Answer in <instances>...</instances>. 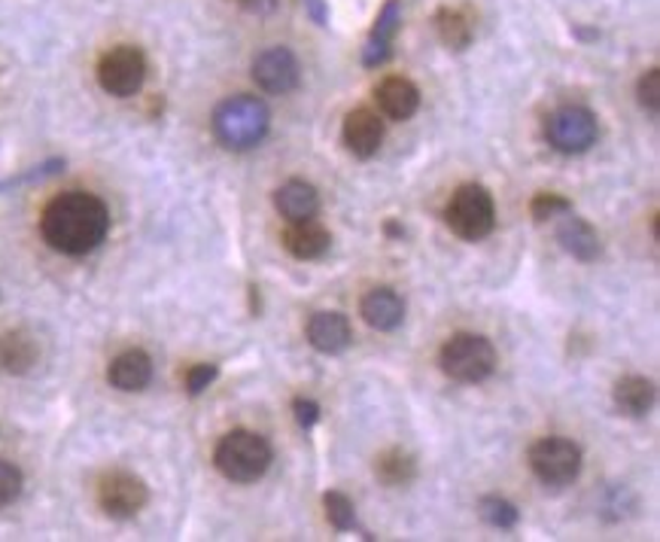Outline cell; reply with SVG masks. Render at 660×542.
Wrapping results in <instances>:
<instances>
[{
  "label": "cell",
  "mask_w": 660,
  "mask_h": 542,
  "mask_svg": "<svg viewBox=\"0 0 660 542\" xmlns=\"http://www.w3.org/2000/svg\"><path fill=\"white\" fill-rule=\"evenodd\" d=\"M40 231L58 254H91L110 231V210L91 193H61L43 208Z\"/></svg>",
  "instance_id": "cell-1"
},
{
  "label": "cell",
  "mask_w": 660,
  "mask_h": 542,
  "mask_svg": "<svg viewBox=\"0 0 660 542\" xmlns=\"http://www.w3.org/2000/svg\"><path fill=\"white\" fill-rule=\"evenodd\" d=\"M268 128H272V114L253 95L226 98L214 110V135H217V140L226 150L244 152L259 147L268 138Z\"/></svg>",
  "instance_id": "cell-2"
},
{
  "label": "cell",
  "mask_w": 660,
  "mask_h": 542,
  "mask_svg": "<svg viewBox=\"0 0 660 542\" xmlns=\"http://www.w3.org/2000/svg\"><path fill=\"white\" fill-rule=\"evenodd\" d=\"M274 461V451L268 438L253 433V430H232L219 438L217 451H214V463L217 470L226 475L228 482L238 485H253L259 482Z\"/></svg>",
  "instance_id": "cell-3"
},
{
  "label": "cell",
  "mask_w": 660,
  "mask_h": 542,
  "mask_svg": "<svg viewBox=\"0 0 660 542\" xmlns=\"http://www.w3.org/2000/svg\"><path fill=\"white\" fill-rule=\"evenodd\" d=\"M439 366L456 384H481L496 369V347L475 333H456L439 351Z\"/></svg>",
  "instance_id": "cell-4"
},
{
  "label": "cell",
  "mask_w": 660,
  "mask_h": 542,
  "mask_svg": "<svg viewBox=\"0 0 660 542\" xmlns=\"http://www.w3.org/2000/svg\"><path fill=\"white\" fill-rule=\"evenodd\" d=\"M444 223L463 242H484L496 226L493 196L481 184H463L444 208Z\"/></svg>",
  "instance_id": "cell-5"
},
{
  "label": "cell",
  "mask_w": 660,
  "mask_h": 542,
  "mask_svg": "<svg viewBox=\"0 0 660 542\" xmlns=\"http://www.w3.org/2000/svg\"><path fill=\"white\" fill-rule=\"evenodd\" d=\"M581 449L567 436H545L530 449V470L548 487L572 485L581 473Z\"/></svg>",
  "instance_id": "cell-6"
},
{
  "label": "cell",
  "mask_w": 660,
  "mask_h": 542,
  "mask_svg": "<svg viewBox=\"0 0 660 542\" xmlns=\"http://www.w3.org/2000/svg\"><path fill=\"white\" fill-rule=\"evenodd\" d=\"M545 138L563 156H579V152L591 150L600 138V119L588 107H558L545 119Z\"/></svg>",
  "instance_id": "cell-7"
},
{
  "label": "cell",
  "mask_w": 660,
  "mask_h": 542,
  "mask_svg": "<svg viewBox=\"0 0 660 542\" xmlns=\"http://www.w3.org/2000/svg\"><path fill=\"white\" fill-rule=\"evenodd\" d=\"M147 80V58L137 47H114L98 61V82L114 98H131Z\"/></svg>",
  "instance_id": "cell-8"
},
{
  "label": "cell",
  "mask_w": 660,
  "mask_h": 542,
  "mask_svg": "<svg viewBox=\"0 0 660 542\" xmlns=\"http://www.w3.org/2000/svg\"><path fill=\"white\" fill-rule=\"evenodd\" d=\"M149 503L147 482L126 470H114L98 482V506L110 519H131Z\"/></svg>",
  "instance_id": "cell-9"
},
{
  "label": "cell",
  "mask_w": 660,
  "mask_h": 542,
  "mask_svg": "<svg viewBox=\"0 0 660 542\" xmlns=\"http://www.w3.org/2000/svg\"><path fill=\"white\" fill-rule=\"evenodd\" d=\"M253 80L268 95H289L302 80V68L293 49L272 47L253 58Z\"/></svg>",
  "instance_id": "cell-10"
},
{
  "label": "cell",
  "mask_w": 660,
  "mask_h": 542,
  "mask_svg": "<svg viewBox=\"0 0 660 542\" xmlns=\"http://www.w3.org/2000/svg\"><path fill=\"white\" fill-rule=\"evenodd\" d=\"M342 138L344 147L351 150V156H356V159H372L381 150V144H384V122H381V116L375 110L356 107V110L344 116Z\"/></svg>",
  "instance_id": "cell-11"
},
{
  "label": "cell",
  "mask_w": 660,
  "mask_h": 542,
  "mask_svg": "<svg viewBox=\"0 0 660 542\" xmlns=\"http://www.w3.org/2000/svg\"><path fill=\"white\" fill-rule=\"evenodd\" d=\"M284 247L289 250V256H296L302 263H314L329 254L332 235L317 219H298V223L286 226Z\"/></svg>",
  "instance_id": "cell-12"
},
{
  "label": "cell",
  "mask_w": 660,
  "mask_h": 542,
  "mask_svg": "<svg viewBox=\"0 0 660 542\" xmlns=\"http://www.w3.org/2000/svg\"><path fill=\"white\" fill-rule=\"evenodd\" d=\"M375 101L381 114L393 122H405L421 110V89L408 77H387L375 89Z\"/></svg>",
  "instance_id": "cell-13"
},
{
  "label": "cell",
  "mask_w": 660,
  "mask_h": 542,
  "mask_svg": "<svg viewBox=\"0 0 660 542\" xmlns=\"http://www.w3.org/2000/svg\"><path fill=\"white\" fill-rule=\"evenodd\" d=\"M359 312H363V321L372 329H377V333H393L405 321V299L398 296L396 289L375 287L363 296Z\"/></svg>",
  "instance_id": "cell-14"
},
{
  "label": "cell",
  "mask_w": 660,
  "mask_h": 542,
  "mask_svg": "<svg viewBox=\"0 0 660 542\" xmlns=\"http://www.w3.org/2000/svg\"><path fill=\"white\" fill-rule=\"evenodd\" d=\"M308 342L319 354H342L353 342L351 321L338 312H317L308 321Z\"/></svg>",
  "instance_id": "cell-15"
},
{
  "label": "cell",
  "mask_w": 660,
  "mask_h": 542,
  "mask_svg": "<svg viewBox=\"0 0 660 542\" xmlns=\"http://www.w3.org/2000/svg\"><path fill=\"white\" fill-rule=\"evenodd\" d=\"M402 24V0H387V7L377 16L372 37L365 40L363 47V65L365 68H381L390 56H393V40L398 35Z\"/></svg>",
  "instance_id": "cell-16"
},
{
  "label": "cell",
  "mask_w": 660,
  "mask_h": 542,
  "mask_svg": "<svg viewBox=\"0 0 660 542\" xmlns=\"http://www.w3.org/2000/svg\"><path fill=\"white\" fill-rule=\"evenodd\" d=\"M563 223H560L558 229V242L563 244V250L570 256H575L579 263H593V259H600L603 254V244H600V235L593 229L588 219L572 217L570 214H563Z\"/></svg>",
  "instance_id": "cell-17"
},
{
  "label": "cell",
  "mask_w": 660,
  "mask_h": 542,
  "mask_svg": "<svg viewBox=\"0 0 660 542\" xmlns=\"http://www.w3.org/2000/svg\"><path fill=\"white\" fill-rule=\"evenodd\" d=\"M107 381L114 384L116 391L126 393H140L152 381V359L147 351H126L110 363L107 369Z\"/></svg>",
  "instance_id": "cell-18"
},
{
  "label": "cell",
  "mask_w": 660,
  "mask_h": 542,
  "mask_svg": "<svg viewBox=\"0 0 660 542\" xmlns=\"http://www.w3.org/2000/svg\"><path fill=\"white\" fill-rule=\"evenodd\" d=\"M40 359V347L22 329H10L0 335V372L7 375H28Z\"/></svg>",
  "instance_id": "cell-19"
},
{
  "label": "cell",
  "mask_w": 660,
  "mask_h": 542,
  "mask_svg": "<svg viewBox=\"0 0 660 542\" xmlns=\"http://www.w3.org/2000/svg\"><path fill=\"white\" fill-rule=\"evenodd\" d=\"M274 208L280 210V217L289 223L314 219L319 210V193L305 180H289L274 193Z\"/></svg>",
  "instance_id": "cell-20"
},
{
  "label": "cell",
  "mask_w": 660,
  "mask_h": 542,
  "mask_svg": "<svg viewBox=\"0 0 660 542\" xmlns=\"http://www.w3.org/2000/svg\"><path fill=\"white\" fill-rule=\"evenodd\" d=\"M615 408L624 417H646L654 408L658 400V387L654 381L642 378V375H627L615 384Z\"/></svg>",
  "instance_id": "cell-21"
},
{
  "label": "cell",
  "mask_w": 660,
  "mask_h": 542,
  "mask_svg": "<svg viewBox=\"0 0 660 542\" xmlns=\"http://www.w3.org/2000/svg\"><path fill=\"white\" fill-rule=\"evenodd\" d=\"M375 475L381 485L387 487H405L417 479V461L411 457L408 451L390 449L384 454H377Z\"/></svg>",
  "instance_id": "cell-22"
},
{
  "label": "cell",
  "mask_w": 660,
  "mask_h": 542,
  "mask_svg": "<svg viewBox=\"0 0 660 542\" xmlns=\"http://www.w3.org/2000/svg\"><path fill=\"white\" fill-rule=\"evenodd\" d=\"M435 31H439V40L451 52H463L472 43V22H469L463 10L442 7V10L435 12Z\"/></svg>",
  "instance_id": "cell-23"
},
{
  "label": "cell",
  "mask_w": 660,
  "mask_h": 542,
  "mask_svg": "<svg viewBox=\"0 0 660 542\" xmlns=\"http://www.w3.org/2000/svg\"><path fill=\"white\" fill-rule=\"evenodd\" d=\"M481 519L487 521L490 528H496V531H514L518 528V521H521V512L514 503H509L505 496H484L479 503Z\"/></svg>",
  "instance_id": "cell-24"
},
{
  "label": "cell",
  "mask_w": 660,
  "mask_h": 542,
  "mask_svg": "<svg viewBox=\"0 0 660 542\" xmlns=\"http://www.w3.org/2000/svg\"><path fill=\"white\" fill-rule=\"evenodd\" d=\"M323 509H326V519L335 531L347 533L356 528V509H353V500L344 491H326Z\"/></svg>",
  "instance_id": "cell-25"
},
{
  "label": "cell",
  "mask_w": 660,
  "mask_h": 542,
  "mask_svg": "<svg viewBox=\"0 0 660 542\" xmlns=\"http://www.w3.org/2000/svg\"><path fill=\"white\" fill-rule=\"evenodd\" d=\"M572 201L570 198L558 196V193H539V196L530 201V214H533L535 223H548V219H558L563 214H570Z\"/></svg>",
  "instance_id": "cell-26"
},
{
  "label": "cell",
  "mask_w": 660,
  "mask_h": 542,
  "mask_svg": "<svg viewBox=\"0 0 660 542\" xmlns=\"http://www.w3.org/2000/svg\"><path fill=\"white\" fill-rule=\"evenodd\" d=\"M22 485H24V479H22V473H19V466L0 461V509L10 506V503H16V500H19V494H22Z\"/></svg>",
  "instance_id": "cell-27"
},
{
  "label": "cell",
  "mask_w": 660,
  "mask_h": 542,
  "mask_svg": "<svg viewBox=\"0 0 660 542\" xmlns=\"http://www.w3.org/2000/svg\"><path fill=\"white\" fill-rule=\"evenodd\" d=\"M219 369L214 363H198L193 369L186 372V393L189 396H198V393H205L214 381H217Z\"/></svg>",
  "instance_id": "cell-28"
},
{
  "label": "cell",
  "mask_w": 660,
  "mask_h": 542,
  "mask_svg": "<svg viewBox=\"0 0 660 542\" xmlns=\"http://www.w3.org/2000/svg\"><path fill=\"white\" fill-rule=\"evenodd\" d=\"M639 105L646 107L651 116H658L660 110V70H649L642 80H639Z\"/></svg>",
  "instance_id": "cell-29"
},
{
  "label": "cell",
  "mask_w": 660,
  "mask_h": 542,
  "mask_svg": "<svg viewBox=\"0 0 660 542\" xmlns=\"http://www.w3.org/2000/svg\"><path fill=\"white\" fill-rule=\"evenodd\" d=\"M293 415H296L298 427L314 430L323 412H319V403H314L308 396H298V400H293Z\"/></svg>",
  "instance_id": "cell-30"
},
{
  "label": "cell",
  "mask_w": 660,
  "mask_h": 542,
  "mask_svg": "<svg viewBox=\"0 0 660 542\" xmlns=\"http://www.w3.org/2000/svg\"><path fill=\"white\" fill-rule=\"evenodd\" d=\"M65 171V159H49V162L37 165V168H31L28 174H22V177H12V180H7L3 184V189L7 186H19V184H35V180H43V177H52V174Z\"/></svg>",
  "instance_id": "cell-31"
},
{
  "label": "cell",
  "mask_w": 660,
  "mask_h": 542,
  "mask_svg": "<svg viewBox=\"0 0 660 542\" xmlns=\"http://www.w3.org/2000/svg\"><path fill=\"white\" fill-rule=\"evenodd\" d=\"M305 10H308V16L319 28L329 24V3H326V0H305Z\"/></svg>",
  "instance_id": "cell-32"
},
{
  "label": "cell",
  "mask_w": 660,
  "mask_h": 542,
  "mask_svg": "<svg viewBox=\"0 0 660 542\" xmlns=\"http://www.w3.org/2000/svg\"><path fill=\"white\" fill-rule=\"evenodd\" d=\"M244 7L253 12H268L274 10V0H244Z\"/></svg>",
  "instance_id": "cell-33"
},
{
  "label": "cell",
  "mask_w": 660,
  "mask_h": 542,
  "mask_svg": "<svg viewBox=\"0 0 660 542\" xmlns=\"http://www.w3.org/2000/svg\"><path fill=\"white\" fill-rule=\"evenodd\" d=\"M384 229H387L390 238H402V235H405V229H398V226H396V223H393V219H387V226H384Z\"/></svg>",
  "instance_id": "cell-34"
}]
</instances>
